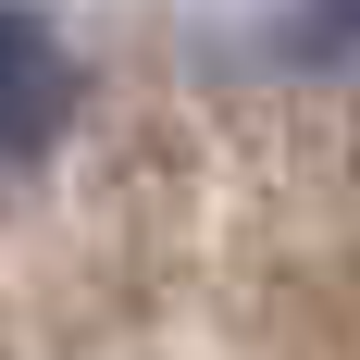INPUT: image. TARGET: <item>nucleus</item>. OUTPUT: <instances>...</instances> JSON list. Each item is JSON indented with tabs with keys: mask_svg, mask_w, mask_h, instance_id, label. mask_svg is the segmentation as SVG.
Listing matches in <instances>:
<instances>
[{
	"mask_svg": "<svg viewBox=\"0 0 360 360\" xmlns=\"http://www.w3.org/2000/svg\"><path fill=\"white\" fill-rule=\"evenodd\" d=\"M63 112H75V50H63V25H50L37 0H0V174H13L25 149L63 137Z\"/></svg>",
	"mask_w": 360,
	"mask_h": 360,
	"instance_id": "obj_1",
	"label": "nucleus"
}]
</instances>
